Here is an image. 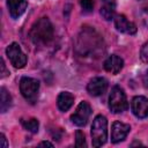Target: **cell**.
<instances>
[{
  "label": "cell",
  "mask_w": 148,
  "mask_h": 148,
  "mask_svg": "<svg viewBox=\"0 0 148 148\" xmlns=\"http://www.w3.org/2000/svg\"><path fill=\"white\" fill-rule=\"evenodd\" d=\"M53 34L54 31L50 20L47 17H40L32 24L29 31V37L35 45L44 46L53 39Z\"/></svg>",
  "instance_id": "obj_1"
},
{
  "label": "cell",
  "mask_w": 148,
  "mask_h": 148,
  "mask_svg": "<svg viewBox=\"0 0 148 148\" xmlns=\"http://www.w3.org/2000/svg\"><path fill=\"white\" fill-rule=\"evenodd\" d=\"M91 142L94 147H101L108 139V120L104 116L98 114L92 120L91 125Z\"/></svg>",
  "instance_id": "obj_2"
},
{
  "label": "cell",
  "mask_w": 148,
  "mask_h": 148,
  "mask_svg": "<svg viewBox=\"0 0 148 148\" xmlns=\"http://www.w3.org/2000/svg\"><path fill=\"white\" fill-rule=\"evenodd\" d=\"M109 108L113 113H120L128 108L126 95L124 90L118 86H114L111 89L109 96Z\"/></svg>",
  "instance_id": "obj_3"
},
{
  "label": "cell",
  "mask_w": 148,
  "mask_h": 148,
  "mask_svg": "<svg viewBox=\"0 0 148 148\" xmlns=\"http://www.w3.org/2000/svg\"><path fill=\"white\" fill-rule=\"evenodd\" d=\"M20 91L27 101H29L30 103H34L38 97L39 82L36 79L23 76L20 81Z\"/></svg>",
  "instance_id": "obj_4"
},
{
  "label": "cell",
  "mask_w": 148,
  "mask_h": 148,
  "mask_svg": "<svg viewBox=\"0 0 148 148\" xmlns=\"http://www.w3.org/2000/svg\"><path fill=\"white\" fill-rule=\"evenodd\" d=\"M7 58L15 68H23L27 64V56L17 43H12L6 49Z\"/></svg>",
  "instance_id": "obj_5"
},
{
  "label": "cell",
  "mask_w": 148,
  "mask_h": 148,
  "mask_svg": "<svg viewBox=\"0 0 148 148\" xmlns=\"http://www.w3.org/2000/svg\"><path fill=\"white\" fill-rule=\"evenodd\" d=\"M90 114H91V108H90L89 103L86 101H82L77 105L75 112L71 116V120L76 126H84L87 124Z\"/></svg>",
  "instance_id": "obj_6"
},
{
  "label": "cell",
  "mask_w": 148,
  "mask_h": 148,
  "mask_svg": "<svg viewBox=\"0 0 148 148\" xmlns=\"http://www.w3.org/2000/svg\"><path fill=\"white\" fill-rule=\"evenodd\" d=\"M132 112L135 117L143 119L148 117V98L145 96H135L131 103Z\"/></svg>",
  "instance_id": "obj_7"
},
{
  "label": "cell",
  "mask_w": 148,
  "mask_h": 148,
  "mask_svg": "<svg viewBox=\"0 0 148 148\" xmlns=\"http://www.w3.org/2000/svg\"><path fill=\"white\" fill-rule=\"evenodd\" d=\"M130 131H131L130 125L124 124L121 121H114L112 124V130H111V141L113 143L123 141L127 136Z\"/></svg>",
  "instance_id": "obj_8"
},
{
  "label": "cell",
  "mask_w": 148,
  "mask_h": 148,
  "mask_svg": "<svg viewBox=\"0 0 148 148\" xmlns=\"http://www.w3.org/2000/svg\"><path fill=\"white\" fill-rule=\"evenodd\" d=\"M108 89V81L104 77H94L89 81L87 86V90L91 96H101Z\"/></svg>",
  "instance_id": "obj_9"
},
{
  "label": "cell",
  "mask_w": 148,
  "mask_h": 148,
  "mask_svg": "<svg viewBox=\"0 0 148 148\" xmlns=\"http://www.w3.org/2000/svg\"><path fill=\"white\" fill-rule=\"evenodd\" d=\"M114 27L118 31L127 34V35H134L136 32V25L126 18L125 15H116L114 16Z\"/></svg>",
  "instance_id": "obj_10"
},
{
  "label": "cell",
  "mask_w": 148,
  "mask_h": 148,
  "mask_svg": "<svg viewBox=\"0 0 148 148\" xmlns=\"http://www.w3.org/2000/svg\"><path fill=\"white\" fill-rule=\"evenodd\" d=\"M103 66L106 72L111 74H118L124 66V60L117 54H111L105 59Z\"/></svg>",
  "instance_id": "obj_11"
},
{
  "label": "cell",
  "mask_w": 148,
  "mask_h": 148,
  "mask_svg": "<svg viewBox=\"0 0 148 148\" xmlns=\"http://www.w3.org/2000/svg\"><path fill=\"white\" fill-rule=\"evenodd\" d=\"M27 0H7V7L13 18H18L27 9Z\"/></svg>",
  "instance_id": "obj_12"
},
{
  "label": "cell",
  "mask_w": 148,
  "mask_h": 148,
  "mask_svg": "<svg viewBox=\"0 0 148 148\" xmlns=\"http://www.w3.org/2000/svg\"><path fill=\"white\" fill-rule=\"evenodd\" d=\"M74 103V96L68 92V91H62L59 94L58 98H57V105H58V109L62 112L67 111L71 109V106L73 105Z\"/></svg>",
  "instance_id": "obj_13"
},
{
  "label": "cell",
  "mask_w": 148,
  "mask_h": 148,
  "mask_svg": "<svg viewBox=\"0 0 148 148\" xmlns=\"http://www.w3.org/2000/svg\"><path fill=\"white\" fill-rule=\"evenodd\" d=\"M103 1V6L101 7V15L106 20H111L114 16V12H116V2L114 0H102Z\"/></svg>",
  "instance_id": "obj_14"
},
{
  "label": "cell",
  "mask_w": 148,
  "mask_h": 148,
  "mask_svg": "<svg viewBox=\"0 0 148 148\" xmlns=\"http://www.w3.org/2000/svg\"><path fill=\"white\" fill-rule=\"evenodd\" d=\"M0 109H1V112H6L9 106L12 105V97L9 95V92L6 90V88H1L0 89Z\"/></svg>",
  "instance_id": "obj_15"
},
{
  "label": "cell",
  "mask_w": 148,
  "mask_h": 148,
  "mask_svg": "<svg viewBox=\"0 0 148 148\" xmlns=\"http://www.w3.org/2000/svg\"><path fill=\"white\" fill-rule=\"evenodd\" d=\"M21 123H22V126H23L27 131H29V132H31V133H36V132L38 131L39 123H38V120H37L36 118L22 119Z\"/></svg>",
  "instance_id": "obj_16"
},
{
  "label": "cell",
  "mask_w": 148,
  "mask_h": 148,
  "mask_svg": "<svg viewBox=\"0 0 148 148\" xmlns=\"http://www.w3.org/2000/svg\"><path fill=\"white\" fill-rule=\"evenodd\" d=\"M75 146L77 147V148H82V147H86L87 146V143H86V138H84V134L79 130V131H76V133H75Z\"/></svg>",
  "instance_id": "obj_17"
},
{
  "label": "cell",
  "mask_w": 148,
  "mask_h": 148,
  "mask_svg": "<svg viewBox=\"0 0 148 148\" xmlns=\"http://www.w3.org/2000/svg\"><path fill=\"white\" fill-rule=\"evenodd\" d=\"M80 5L86 13H90L94 9V0H80Z\"/></svg>",
  "instance_id": "obj_18"
},
{
  "label": "cell",
  "mask_w": 148,
  "mask_h": 148,
  "mask_svg": "<svg viewBox=\"0 0 148 148\" xmlns=\"http://www.w3.org/2000/svg\"><path fill=\"white\" fill-rule=\"evenodd\" d=\"M140 56H141L142 61H145V62L148 64V40L143 44V46H142V49H141V53H140Z\"/></svg>",
  "instance_id": "obj_19"
},
{
  "label": "cell",
  "mask_w": 148,
  "mask_h": 148,
  "mask_svg": "<svg viewBox=\"0 0 148 148\" xmlns=\"http://www.w3.org/2000/svg\"><path fill=\"white\" fill-rule=\"evenodd\" d=\"M141 18L146 27H148V5H146L141 10Z\"/></svg>",
  "instance_id": "obj_20"
},
{
  "label": "cell",
  "mask_w": 148,
  "mask_h": 148,
  "mask_svg": "<svg viewBox=\"0 0 148 148\" xmlns=\"http://www.w3.org/2000/svg\"><path fill=\"white\" fill-rule=\"evenodd\" d=\"M142 82H143V86H145L146 88H148V71L145 72L143 76H142Z\"/></svg>",
  "instance_id": "obj_21"
},
{
  "label": "cell",
  "mask_w": 148,
  "mask_h": 148,
  "mask_svg": "<svg viewBox=\"0 0 148 148\" xmlns=\"http://www.w3.org/2000/svg\"><path fill=\"white\" fill-rule=\"evenodd\" d=\"M1 69H2V72H1V74H2V75H1V76H2V77H5V76L8 74V72L6 71V65H5V61H3L2 59H1Z\"/></svg>",
  "instance_id": "obj_22"
},
{
  "label": "cell",
  "mask_w": 148,
  "mask_h": 148,
  "mask_svg": "<svg viewBox=\"0 0 148 148\" xmlns=\"http://www.w3.org/2000/svg\"><path fill=\"white\" fill-rule=\"evenodd\" d=\"M0 140H1V147H3V148H6V147H8V143H7V140H6V136H5L3 134H1V135H0Z\"/></svg>",
  "instance_id": "obj_23"
},
{
  "label": "cell",
  "mask_w": 148,
  "mask_h": 148,
  "mask_svg": "<svg viewBox=\"0 0 148 148\" xmlns=\"http://www.w3.org/2000/svg\"><path fill=\"white\" fill-rule=\"evenodd\" d=\"M38 146H49V147H53V143H51V142H49V141H43V142H40Z\"/></svg>",
  "instance_id": "obj_24"
}]
</instances>
